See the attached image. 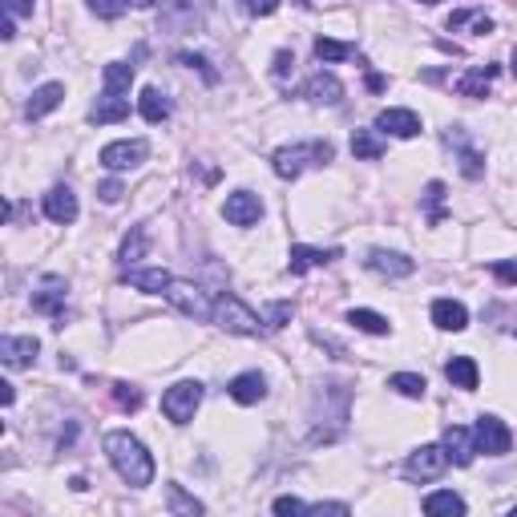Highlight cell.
Wrapping results in <instances>:
<instances>
[{"mask_svg": "<svg viewBox=\"0 0 517 517\" xmlns=\"http://www.w3.org/2000/svg\"><path fill=\"white\" fill-rule=\"evenodd\" d=\"M105 452H110V465L118 469V477L134 489H145L153 481V457L134 433H110L105 436Z\"/></svg>", "mask_w": 517, "mask_h": 517, "instance_id": "obj_1", "label": "cell"}, {"mask_svg": "<svg viewBox=\"0 0 517 517\" xmlns=\"http://www.w3.org/2000/svg\"><path fill=\"white\" fill-rule=\"evenodd\" d=\"M210 320L223 331H231V336H263L267 331V323L258 320L239 295H231V291H223V295L215 299V315H210Z\"/></svg>", "mask_w": 517, "mask_h": 517, "instance_id": "obj_2", "label": "cell"}, {"mask_svg": "<svg viewBox=\"0 0 517 517\" xmlns=\"http://www.w3.org/2000/svg\"><path fill=\"white\" fill-rule=\"evenodd\" d=\"M311 162H331V145L328 142H307V145H279L271 158L275 174L279 178H299Z\"/></svg>", "mask_w": 517, "mask_h": 517, "instance_id": "obj_3", "label": "cell"}, {"mask_svg": "<svg viewBox=\"0 0 517 517\" xmlns=\"http://www.w3.org/2000/svg\"><path fill=\"white\" fill-rule=\"evenodd\" d=\"M166 299H170V307H178V311L186 315V320H210V315H215V303L206 299V291H202L198 283H190V279L170 283Z\"/></svg>", "mask_w": 517, "mask_h": 517, "instance_id": "obj_4", "label": "cell"}, {"mask_svg": "<svg viewBox=\"0 0 517 517\" xmlns=\"http://www.w3.org/2000/svg\"><path fill=\"white\" fill-rule=\"evenodd\" d=\"M198 404H202V384H198V380H178V384L166 388V396H162V412H166L174 425L194 420Z\"/></svg>", "mask_w": 517, "mask_h": 517, "instance_id": "obj_5", "label": "cell"}, {"mask_svg": "<svg viewBox=\"0 0 517 517\" xmlns=\"http://www.w3.org/2000/svg\"><path fill=\"white\" fill-rule=\"evenodd\" d=\"M473 441H477V452H485V457H505L509 444H513V436H509L505 420H497V416H477Z\"/></svg>", "mask_w": 517, "mask_h": 517, "instance_id": "obj_6", "label": "cell"}, {"mask_svg": "<svg viewBox=\"0 0 517 517\" xmlns=\"http://www.w3.org/2000/svg\"><path fill=\"white\" fill-rule=\"evenodd\" d=\"M444 465H449V452H444V444H420V449L408 457L404 473H408V481H433V477L444 473Z\"/></svg>", "mask_w": 517, "mask_h": 517, "instance_id": "obj_7", "label": "cell"}, {"mask_svg": "<svg viewBox=\"0 0 517 517\" xmlns=\"http://www.w3.org/2000/svg\"><path fill=\"white\" fill-rule=\"evenodd\" d=\"M145 153H150V142H142V137H134V142H110L101 150V166L113 170V174H121V170L142 166Z\"/></svg>", "mask_w": 517, "mask_h": 517, "instance_id": "obj_8", "label": "cell"}, {"mask_svg": "<svg viewBox=\"0 0 517 517\" xmlns=\"http://www.w3.org/2000/svg\"><path fill=\"white\" fill-rule=\"evenodd\" d=\"M223 215L231 226H255L258 218H263V202H258V194H250V190H234L231 198H226Z\"/></svg>", "mask_w": 517, "mask_h": 517, "instance_id": "obj_9", "label": "cell"}, {"mask_svg": "<svg viewBox=\"0 0 517 517\" xmlns=\"http://www.w3.org/2000/svg\"><path fill=\"white\" fill-rule=\"evenodd\" d=\"M368 271L384 275V279H404V275L416 271V263H412L408 255H400V250H368Z\"/></svg>", "mask_w": 517, "mask_h": 517, "instance_id": "obj_10", "label": "cell"}, {"mask_svg": "<svg viewBox=\"0 0 517 517\" xmlns=\"http://www.w3.org/2000/svg\"><path fill=\"white\" fill-rule=\"evenodd\" d=\"M65 279H53L48 275L45 283H40V291L32 295V311H45V315H53L57 323H65Z\"/></svg>", "mask_w": 517, "mask_h": 517, "instance_id": "obj_11", "label": "cell"}, {"mask_svg": "<svg viewBox=\"0 0 517 517\" xmlns=\"http://www.w3.org/2000/svg\"><path fill=\"white\" fill-rule=\"evenodd\" d=\"M444 452H449L452 465H473V457H477L473 428H465V425H449V428H444Z\"/></svg>", "mask_w": 517, "mask_h": 517, "instance_id": "obj_12", "label": "cell"}, {"mask_svg": "<svg viewBox=\"0 0 517 517\" xmlns=\"http://www.w3.org/2000/svg\"><path fill=\"white\" fill-rule=\"evenodd\" d=\"M299 93L307 97V101H315V105H339V97H344V85H339L331 73H311V77L303 81V89Z\"/></svg>", "mask_w": 517, "mask_h": 517, "instance_id": "obj_13", "label": "cell"}, {"mask_svg": "<svg viewBox=\"0 0 517 517\" xmlns=\"http://www.w3.org/2000/svg\"><path fill=\"white\" fill-rule=\"evenodd\" d=\"M40 344L32 336H4L0 339V360L8 364V368H29L32 360H37Z\"/></svg>", "mask_w": 517, "mask_h": 517, "instance_id": "obj_14", "label": "cell"}, {"mask_svg": "<svg viewBox=\"0 0 517 517\" xmlns=\"http://www.w3.org/2000/svg\"><path fill=\"white\" fill-rule=\"evenodd\" d=\"M61 101H65V85H61V81H48V85L32 89L29 105H24V118H29V121H40L45 113H53Z\"/></svg>", "mask_w": 517, "mask_h": 517, "instance_id": "obj_15", "label": "cell"}, {"mask_svg": "<svg viewBox=\"0 0 517 517\" xmlns=\"http://www.w3.org/2000/svg\"><path fill=\"white\" fill-rule=\"evenodd\" d=\"M226 392H231L234 404H258L267 396V376H263V372H239Z\"/></svg>", "mask_w": 517, "mask_h": 517, "instance_id": "obj_16", "label": "cell"}, {"mask_svg": "<svg viewBox=\"0 0 517 517\" xmlns=\"http://www.w3.org/2000/svg\"><path fill=\"white\" fill-rule=\"evenodd\" d=\"M45 215L53 218V223L69 226L73 218H77V194H73L69 186H53V190L45 194Z\"/></svg>", "mask_w": 517, "mask_h": 517, "instance_id": "obj_17", "label": "cell"}, {"mask_svg": "<svg viewBox=\"0 0 517 517\" xmlns=\"http://www.w3.org/2000/svg\"><path fill=\"white\" fill-rule=\"evenodd\" d=\"M126 283L137 291H150V295H166V287L174 279H170V271H162V267H129Z\"/></svg>", "mask_w": 517, "mask_h": 517, "instance_id": "obj_18", "label": "cell"}, {"mask_svg": "<svg viewBox=\"0 0 517 517\" xmlns=\"http://www.w3.org/2000/svg\"><path fill=\"white\" fill-rule=\"evenodd\" d=\"M376 129H384V134H392V137H416L420 118L412 110H384L376 118Z\"/></svg>", "mask_w": 517, "mask_h": 517, "instance_id": "obj_19", "label": "cell"}, {"mask_svg": "<svg viewBox=\"0 0 517 517\" xmlns=\"http://www.w3.org/2000/svg\"><path fill=\"white\" fill-rule=\"evenodd\" d=\"M339 258V250H320V247H291V258H287V267H291V275H303V271H315V267H328V263H336Z\"/></svg>", "mask_w": 517, "mask_h": 517, "instance_id": "obj_20", "label": "cell"}, {"mask_svg": "<svg viewBox=\"0 0 517 517\" xmlns=\"http://www.w3.org/2000/svg\"><path fill=\"white\" fill-rule=\"evenodd\" d=\"M433 323L441 331H465L469 328L465 303H457V299H436V303H433Z\"/></svg>", "mask_w": 517, "mask_h": 517, "instance_id": "obj_21", "label": "cell"}, {"mask_svg": "<svg viewBox=\"0 0 517 517\" xmlns=\"http://www.w3.org/2000/svg\"><path fill=\"white\" fill-rule=\"evenodd\" d=\"M444 376H449L452 388H460V392H473L477 380H481V372H477L473 355H452V360L444 364Z\"/></svg>", "mask_w": 517, "mask_h": 517, "instance_id": "obj_22", "label": "cell"}, {"mask_svg": "<svg viewBox=\"0 0 517 517\" xmlns=\"http://www.w3.org/2000/svg\"><path fill=\"white\" fill-rule=\"evenodd\" d=\"M493 77H497V65H477V69H469L457 77V93L460 97H485L493 85Z\"/></svg>", "mask_w": 517, "mask_h": 517, "instance_id": "obj_23", "label": "cell"}, {"mask_svg": "<svg viewBox=\"0 0 517 517\" xmlns=\"http://www.w3.org/2000/svg\"><path fill=\"white\" fill-rule=\"evenodd\" d=\"M444 142H449V145H457L460 174H465V178H481V174H485V158L473 150V145L465 142V134H460V129H449V134H444Z\"/></svg>", "mask_w": 517, "mask_h": 517, "instance_id": "obj_24", "label": "cell"}, {"mask_svg": "<svg viewBox=\"0 0 517 517\" xmlns=\"http://www.w3.org/2000/svg\"><path fill=\"white\" fill-rule=\"evenodd\" d=\"M166 505H170V517H202V513H206L202 501L194 497V493H186L178 481L166 485Z\"/></svg>", "mask_w": 517, "mask_h": 517, "instance_id": "obj_25", "label": "cell"}, {"mask_svg": "<svg viewBox=\"0 0 517 517\" xmlns=\"http://www.w3.org/2000/svg\"><path fill=\"white\" fill-rule=\"evenodd\" d=\"M425 513L428 517H465V497H457L452 489L428 493V497H425Z\"/></svg>", "mask_w": 517, "mask_h": 517, "instance_id": "obj_26", "label": "cell"}, {"mask_svg": "<svg viewBox=\"0 0 517 517\" xmlns=\"http://www.w3.org/2000/svg\"><path fill=\"white\" fill-rule=\"evenodd\" d=\"M101 81H105V97H126L129 85H134V65L110 61V65H105V73H101Z\"/></svg>", "mask_w": 517, "mask_h": 517, "instance_id": "obj_27", "label": "cell"}, {"mask_svg": "<svg viewBox=\"0 0 517 517\" xmlns=\"http://www.w3.org/2000/svg\"><path fill=\"white\" fill-rule=\"evenodd\" d=\"M137 113H142L145 121H153V126H158V121H166L170 118V97L162 93V89H142V97H137Z\"/></svg>", "mask_w": 517, "mask_h": 517, "instance_id": "obj_28", "label": "cell"}, {"mask_svg": "<svg viewBox=\"0 0 517 517\" xmlns=\"http://www.w3.org/2000/svg\"><path fill=\"white\" fill-rule=\"evenodd\" d=\"M126 118H129L126 97H101V101L89 110V121H93V126H110V121H126Z\"/></svg>", "mask_w": 517, "mask_h": 517, "instance_id": "obj_29", "label": "cell"}, {"mask_svg": "<svg viewBox=\"0 0 517 517\" xmlns=\"http://www.w3.org/2000/svg\"><path fill=\"white\" fill-rule=\"evenodd\" d=\"M449 29H473V32H493V21L485 8H457L449 13Z\"/></svg>", "mask_w": 517, "mask_h": 517, "instance_id": "obj_30", "label": "cell"}, {"mask_svg": "<svg viewBox=\"0 0 517 517\" xmlns=\"http://www.w3.org/2000/svg\"><path fill=\"white\" fill-rule=\"evenodd\" d=\"M384 150H388V145H384V137H380L376 129H355V134H352V153H355V158L376 162Z\"/></svg>", "mask_w": 517, "mask_h": 517, "instance_id": "obj_31", "label": "cell"}, {"mask_svg": "<svg viewBox=\"0 0 517 517\" xmlns=\"http://www.w3.org/2000/svg\"><path fill=\"white\" fill-rule=\"evenodd\" d=\"M347 323L368 331V336H388V320L380 311H368V307H352V311H347Z\"/></svg>", "mask_w": 517, "mask_h": 517, "instance_id": "obj_32", "label": "cell"}, {"mask_svg": "<svg viewBox=\"0 0 517 517\" xmlns=\"http://www.w3.org/2000/svg\"><path fill=\"white\" fill-rule=\"evenodd\" d=\"M315 57L320 61H347V57H355V45L352 40H331V37H320L315 40Z\"/></svg>", "mask_w": 517, "mask_h": 517, "instance_id": "obj_33", "label": "cell"}, {"mask_svg": "<svg viewBox=\"0 0 517 517\" xmlns=\"http://www.w3.org/2000/svg\"><path fill=\"white\" fill-rule=\"evenodd\" d=\"M388 388H396V392L400 396H412V400H416V396H425V376H416V372H396V376H388Z\"/></svg>", "mask_w": 517, "mask_h": 517, "instance_id": "obj_34", "label": "cell"}, {"mask_svg": "<svg viewBox=\"0 0 517 517\" xmlns=\"http://www.w3.org/2000/svg\"><path fill=\"white\" fill-rule=\"evenodd\" d=\"M113 400H118L121 412H137V408H142V388H134V384H126V380H118V384H113Z\"/></svg>", "mask_w": 517, "mask_h": 517, "instance_id": "obj_35", "label": "cell"}, {"mask_svg": "<svg viewBox=\"0 0 517 517\" xmlns=\"http://www.w3.org/2000/svg\"><path fill=\"white\" fill-rule=\"evenodd\" d=\"M142 255H145V231H142V226H134V234H129V239L121 242L118 258L129 267V263H137V258H142Z\"/></svg>", "mask_w": 517, "mask_h": 517, "instance_id": "obj_36", "label": "cell"}, {"mask_svg": "<svg viewBox=\"0 0 517 517\" xmlns=\"http://www.w3.org/2000/svg\"><path fill=\"white\" fill-rule=\"evenodd\" d=\"M425 206H428V223H441V206H444V182H428L425 186Z\"/></svg>", "mask_w": 517, "mask_h": 517, "instance_id": "obj_37", "label": "cell"}, {"mask_svg": "<svg viewBox=\"0 0 517 517\" xmlns=\"http://www.w3.org/2000/svg\"><path fill=\"white\" fill-rule=\"evenodd\" d=\"M291 315H295V307H291V303H275L271 311L263 315L267 331H279V328H287V323H291Z\"/></svg>", "mask_w": 517, "mask_h": 517, "instance_id": "obj_38", "label": "cell"}, {"mask_svg": "<svg viewBox=\"0 0 517 517\" xmlns=\"http://www.w3.org/2000/svg\"><path fill=\"white\" fill-rule=\"evenodd\" d=\"M271 509H275V517H307V513H311V509H307L299 497H275Z\"/></svg>", "mask_w": 517, "mask_h": 517, "instance_id": "obj_39", "label": "cell"}, {"mask_svg": "<svg viewBox=\"0 0 517 517\" xmlns=\"http://www.w3.org/2000/svg\"><path fill=\"white\" fill-rule=\"evenodd\" d=\"M178 61H182V65H190V69H198L202 77H206V85H215V81H218V73L210 69V61H206V57H202V53H178Z\"/></svg>", "mask_w": 517, "mask_h": 517, "instance_id": "obj_40", "label": "cell"}, {"mask_svg": "<svg viewBox=\"0 0 517 517\" xmlns=\"http://www.w3.org/2000/svg\"><path fill=\"white\" fill-rule=\"evenodd\" d=\"M311 517H352V509L344 501H323V505L311 509Z\"/></svg>", "mask_w": 517, "mask_h": 517, "instance_id": "obj_41", "label": "cell"}, {"mask_svg": "<svg viewBox=\"0 0 517 517\" xmlns=\"http://www.w3.org/2000/svg\"><path fill=\"white\" fill-rule=\"evenodd\" d=\"M89 13L101 16V21H118V16L129 13V4H89Z\"/></svg>", "mask_w": 517, "mask_h": 517, "instance_id": "obj_42", "label": "cell"}, {"mask_svg": "<svg viewBox=\"0 0 517 517\" xmlns=\"http://www.w3.org/2000/svg\"><path fill=\"white\" fill-rule=\"evenodd\" d=\"M295 69V53H287V48H279V53H275V77L279 81H287V73Z\"/></svg>", "mask_w": 517, "mask_h": 517, "instance_id": "obj_43", "label": "cell"}, {"mask_svg": "<svg viewBox=\"0 0 517 517\" xmlns=\"http://www.w3.org/2000/svg\"><path fill=\"white\" fill-rule=\"evenodd\" d=\"M121 194H126V190H121V182H101V186H97V198H101V202H118Z\"/></svg>", "mask_w": 517, "mask_h": 517, "instance_id": "obj_44", "label": "cell"}, {"mask_svg": "<svg viewBox=\"0 0 517 517\" xmlns=\"http://www.w3.org/2000/svg\"><path fill=\"white\" fill-rule=\"evenodd\" d=\"M493 275H497L501 283H513L517 287V263H493Z\"/></svg>", "mask_w": 517, "mask_h": 517, "instance_id": "obj_45", "label": "cell"}, {"mask_svg": "<svg viewBox=\"0 0 517 517\" xmlns=\"http://www.w3.org/2000/svg\"><path fill=\"white\" fill-rule=\"evenodd\" d=\"M247 13H250V16H271L275 4H247Z\"/></svg>", "mask_w": 517, "mask_h": 517, "instance_id": "obj_46", "label": "cell"}, {"mask_svg": "<svg viewBox=\"0 0 517 517\" xmlns=\"http://www.w3.org/2000/svg\"><path fill=\"white\" fill-rule=\"evenodd\" d=\"M0 404H4V408L13 404V384H0Z\"/></svg>", "mask_w": 517, "mask_h": 517, "instance_id": "obj_47", "label": "cell"}, {"mask_svg": "<svg viewBox=\"0 0 517 517\" xmlns=\"http://www.w3.org/2000/svg\"><path fill=\"white\" fill-rule=\"evenodd\" d=\"M509 69H513V77H517V48H513V57H509Z\"/></svg>", "mask_w": 517, "mask_h": 517, "instance_id": "obj_48", "label": "cell"}, {"mask_svg": "<svg viewBox=\"0 0 517 517\" xmlns=\"http://www.w3.org/2000/svg\"><path fill=\"white\" fill-rule=\"evenodd\" d=\"M509 517H517V505H513V509H509Z\"/></svg>", "mask_w": 517, "mask_h": 517, "instance_id": "obj_49", "label": "cell"}, {"mask_svg": "<svg viewBox=\"0 0 517 517\" xmlns=\"http://www.w3.org/2000/svg\"><path fill=\"white\" fill-rule=\"evenodd\" d=\"M513 336H517V328H513Z\"/></svg>", "mask_w": 517, "mask_h": 517, "instance_id": "obj_50", "label": "cell"}]
</instances>
